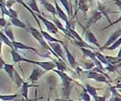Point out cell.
<instances>
[{
  "label": "cell",
  "mask_w": 121,
  "mask_h": 101,
  "mask_svg": "<svg viewBox=\"0 0 121 101\" xmlns=\"http://www.w3.org/2000/svg\"><path fill=\"white\" fill-rule=\"evenodd\" d=\"M13 46L15 50H32V51H34L36 54H37L38 56H43L41 53L38 52V50L37 48H34L32 46H27L26 44L22 43V42H17V41H14L13 42Z\"/></svg>",
  "instance_id": "obj_13"
},
{
  "label": "cell",
  "mask_w": 121,
  "mask_h": 101,
  "mask_svg": "<svg viewBox=\"0 0 121 101\" xmlns=\"http://www.w3.org/2000/svg\"><path fill=\"white\" fill-rule=\"evenodd\" d=\"M10 19V23L13 26L17 27H20V28H24V29H27V25L26 23H24L23 22L18 19V17H9Z\"/></svg>",
  "instance_id": "obj_21"
},
{
  "label": "cell",
  "mask_w": 121,
  "mask_h": 101,
  "mask_svg": "<svg viewBox=\"0 0 121 101\" xmlns=\"http://www.w3.org/2000/svg\"><path fill=\"white\" fill-rule=\"evenodd\" d=\"M86 76H87L88 79L94 80L97 81V82L109 84V82L111 81V80L109 79V76L101 74V73H99V72H97V71H93V70H91V71H87Z\"/></svg>",
  "instance_id": "obj_4"
},
{
  "label": "cell",
  "mask_w": 121,
  "mask_h": 101,
  "mask_svg": "<svg viewBox=\"0 0 121 101\" xmlns=\"http://www.w3.org/2000/svg\"><path fill=\"white\" fill-rule=\"evenodd\" d=\"M35 65L42 67V69H44L46 71H50L52 70L56 69V66L54 61H35Z\"/></svg>",
  "instance_id": "obj_14"
},
{
  "label": "cell",
  "mask_w": 121,
  "mask_h": 101,
  "mask_svg": "<svg viewBox=\"0 0 121 101\" xmlns=\"http://www.w3.org/2000/svg\"><path fill=\"white\" fill-rule=\"evenodd\" d=\"M114 88L117 89H121V83H118L114 85Z\"/></svg>",
  "instance_id": "obj_43"
},
{
  "label": "cell",
  "mask_w": 121,
  "mask_h": 101,
  "mask_svg": "<svg viewBox=\"0 0 121 101\" xmlns=\"http://www.w3.org/2000/svg\"><path fill=\"white\" fill-rule=\"evenodd\" d=\"M78 1L79 0H75V5H76V8H77V6H78Z\"/></svg>",
  "instance_id": "obj_47"
},
{
  "label": "cell",
  "mask_w": 121,
  "mask_h": 101,
  "mask_svg": "<svg viewBox=\"0 0 121 101\" xmlns=\"http://www.w3.org/2000/svg\"><path fill=\"white\" fill-rule=\"evenodd\" d=\"M95 54H96V56H97L98 60H99V61H100L102 64L105 65L106 66H109V65H112L109 63V60L107 59V57H106V56H104V55H103L102 53L100 52H98V51H95Z\"/></svg>",
  "instance_id": "obj_29"
},
{
  "label": "cell",
  "mask_w": 121,
  "mask_h": 101,
  "mask_svg": "<svg viewBox=\"0 0 121 101\" xmlns=\"http://www.w3.org/2000/svg\"><path fill=\"white\" fill-rule=\"evenodd\" d=\"M118 91H119V93H121V89H118Z\"/></svg>",
  "instance_id": "obj_52"
},
{
  "label": "cell",
  "mask_w": 121,
  "mask_h": 101,
  "mask_svg": "<svg viewBox=\"0 0 121 101\" xmlns=\"http://www.w3.org/2000/svg\"><path fill=\"white\" fill-rule=\"evenodd\" d=\"M14 82L17 84V87H20V86L22 85V84L24 83V80L21 78V76H19V74L17 72V71L15 70V72H14V77H13V80Z\"/></svg>",
  "instance_id": "obj_32"
},
{
  "label": "cell",
  "mask_w": 121,
  "mask_h": 101,
  "mask_svg": "<svg viewBox=\"0 0 121 101\" xmlns=\"http://www.w3.org/2000/svg\"><path fill=\"white\" fill-rule=\"evenodd\" d=\"M120 37H121V29L119 28L116 31H114V32H113L112 33L109 35L108 40L106 41L105 43L103 45V46H101V50L105 49L106 47H108V46H110L112 45L114 42H115Z\"/></svg>",
  "instance_id": "obj_10"
},
{
  "label": "cell",
  "mask_w": 121,
  "mask_h": 101,
  "mask_svg": "<svg viewBox=\"0 0 121 101\" xmlns=\"http://www.w3.org/2000/svg\"><path fill=\"white\" fill-rule=\"evenodd\" d=\"M73 42H75L77 46H79L80 48H89V49H91V50H95V49H94V47L91 46L90 44H88L86 41H80V40H76V39H72Z\"/></svg>",
  "instance_id": "obj_25"
},
{
  "label": "cell",
  "mask_w": 121,
  "mask_h": 101,
  "mask_svg": "<svg viewBox=\"0 0 121 101\" xmlns=\"http://www.w3.org/2000/svg\"><path fill=\"white\" fill-rule=\"evenodd\" d=\"M1 40H2V42L4 43L5 45H7L8 46H9L10 48H12V50H13L14 46H13V42L5 35L4 32H1Z\"/></svg>",
  "instance_id": "obj_26"
},
{
  "label": "cell",
  "mask_w": 121,
  "mask_h": 101,
  "mask_svg": "<svg viewBox=\"0 0 121 101\" xmlns=\"http://www.w3.org/2000/svg\"><path fill=\"white\" fill-rule=\"evenodd\" d=\"M11 55H12L13 61L14 65L17 64V63H19V62H27V63H30V64H35V61L23 57V56H21L19 53H17V51H16L15 49L11 50Z\"/></svg>",
  "instance_id": "obj_11"
},
{
  "label": "cell",
  "mask_w": 121,
  "mask_h": 101,
  "mask_svg": "<svg viewBox=\"0 0 121 101\" xmlns=\"http://www.w3.org/2000/svg\"><path fill=\"white\" fill-rule=\"evenodd\" d=\"M108 99H106V97H104V96H99L98 97V101H107Z\"/></svg>",
  "instance_id": "obj_42"
},
{
  "label": "cell",
  "mask_w": 121,
  "mask_h": 101,
  "mask_svg": "<svg viewBox=\"0 0 121 101\" xmlns=\"http://www.w3.org/2000/svg\"><path fill=\"white\" fill-rule=\"evenodd\" d=\"M1 27L2 28H4V27H6L8 26V24H9V22H8L7 19L4 18V17H1Z\"/></svg>",
  "instance_id": "obj_38"
},
{
  "label": "cell",
  "mask_w": 121,
  "mask_h": 101,
  "mask_svg": "<svg viewBox=\"0 0 121 101\" xmlns=\"http://www.w3.org/2000/svg\"><path fill=\"white\" fill-rule=\"evenodd\" d=\"M102 17H103V14L99 10H93L91 16H90L89 19L87 20L86 27H91L92 25L97 23L99 21H100L102 19Z\"/></svg>",
  "instance_id": "obj_8"
},
{
  "label": "cell",
  "mask_w": 121,
  "mask_h": 101,
  "mask_svg": "<svg viewBox=\"0 0 121 101\" xmlns=\"http://www.w3.org/2000/svg\"><path fill=\"white\" fill-rule=\"evenodd\" d=\"M17 98V94H0L1 101H12Z\"/></svg>",
  "instance_id": "obj_31"
},
{
  "label": "cell",
  "mask_w": 121,
  "mask_h": 101,
  "mask_svg": "<svg viewBox=\"0 0 121 101\" xmlns=\"http://www.w3.org/2000/svg\"><path fill=\"white\" fill-rule=\"evenodd\" d=\"M63 47H64V50L66 51V59H67V61L68 63L70 64V66L73 68V69H76V66H77V63H76V57L74 56V55L68 49L67 46L63 45Z\"/></svg>",
  "instance_id": "obj_16"
},
{
  "label": "cell",
  "mask_w": 121,
  "mask_h": 101,
  "mask_svg": "<svg viewBox=\"0 0 121 101\" xmlns=\"http://www.w3.org/2000/svg\"><path fill=\"white\" fill-rule=\"evenodd\" d=\"M96 4H97L98 10H99V12L103 14V16L105 17L106 20L108 21V22H109V24H110L112 22H111L110 18L109 17V14H110V13H119V12H114V11H111L110 9H109V8L105 5V4H103V3H101L100 1H97Z\"/></svg>",
  "instance_id": "obj_6"
},
{
  "label": "cell",
  "mask_w": 121,
  "mask_h": 101,
  "mask_svg": "<svg viewBox=\"0 0 121 101\" xmlns=\"http://www.w3.org/2000/svg\"><path fill=\"white\" fill-rule=\"evenodd\" d=\"M88 2H92V1H96V2H97V1H101V0H87ZM109 1H113V2H114L115 3V0H109Z\"/></svg>",
  "instance_id": "obj_46"
},
{
  "label": "cell",
  "mask_w": 121,
  "mask_h": 101,
  "mask_svg": "<svg viewBox=\"0 0 121 101\" xmlns=\"http://www.w3.org/2000/svg\"><path fill=\"white\" fill-rule=\"evenodd\" d=\"M107 101H113L112 98H110V99H108V100H107Z\"/></svg>",
  "instance_id": "obj_49"
},
{
  "label": "cell",
  "mask_w": 121,
  "mask_h": 101,
  "mask_svg": "<svg viewBox=\"0 0 121 101\" xmlns=\"http://www.w3.org/2000/svg\"><path fill=\"white\" fill-rule=\"evenodd\" d=\"M52 61L55 62L57 70H59V71H66V70H68L67 66H66V61H64L63 60L56 59V60H52Z\"/></svg>",
  "instance_id": "obj_24"
},
{
  "label": "cell",
  "mask_w": 121,
  "mask_h": 101,
  "mask_svg": "<svg viewBox=\"0 0 121 101\" xmlns=\"http://www.w3.org/2000/svg\"><path fill=\"white\" fill-rule=\"evenodd\" d=\"M1 2H2V1H1ZM16 2H17V0H7V1H5V4H4V2L3 3L5 4V6L8 8H12V6Z\"/></svg>",
  "instance_id": "obj_36"
},
{
  "label": "cell",
  "mask_w": 121,
  "mask_h": 101,
  "mask_svg": "<svg viewBox=\"0 0 121 101\" xmlns=\"http://www.w3.org/2000/svg\"><path fill=\"white\" fill-rule=\"evenodd\" d=\"M27 30H28V32H30L31 34H32V36L34 37V38L36 39V40L38 42V43L40 44L41 46H42L43 48H45V49H47V50H50L51 52L52 53V54L55 56V57L56 58V59H59V60H60V58L57 55H56L55 54V52L53 51V50H52V48L50 47V46H49V44H48V42H47V41H46V39L44 38V37L42 36V34L41 33V32H40V30H37V28H35V27H32V26L30 25V24H27ZM62 60V59H61Z\"/></svg>",
  "instance_id": "obj_2"
},
{
  "label": "cell",
  "mask_w": 121,
  "mask_h": 101,
  "mask_svg": "<svg viewBox=\"0 0 121 101\" xmlns=\"http://www.w3.org/2000/svg\"><path fill=\"white\" fill-rule=\"evenodd\" d=\"M87 2H88L87 0H79V1H78L77 9H76V11L75 12L73 17L76 15L78 10H81V12L83 13V14H84V17H86V13H87V12L89 11V4H88Z\"/></svg>",
  "instance_id": "obj_17"
},
{
  "label": "cell",
  "mask_w": 121,
  "mask_h": 101,
  "mask_svg": "<svg viewBox=\"0 0 121 101\" xmlns=\"http://www.w3.org/2000/svg\"><path fill=\"white\" fill-rule=\"evenodd\" d=\"M119 46H121V37L116 41L115 42L112 44L110 46H108L105 48V50H114L115 49L119 48Z\"/></svg>",
  "instance_id": "obj_33"
},
{
  "label": "cell",
  "mask_w": 121,
  "mask_h": 101,
  "mask_svg": "<svg viewBox=\"0 0 121 101\" xmlns=\"http://www.w3.org/2000/svg\"><path fill=\"white\" fill-rule=\"evenodd\" d=\"M110 91L113 101H121V94H119V92L117 89L114 88V86H110Z\"/></svg>",
  "instance_id": "obj_27"
},
{
  "label": "cell",
  "mask_w": 121,
  "mask_h": 101,
  "mask_svg": "<svg viewBox=\"0 0 121 101\" xmlns=\"http://www.w3.org/2000/svg\"><path fill=\"white\" fill-rule=\"evenodd\" d=\"M60 4H62L64 8L66 9L68 17H71V4H70L69 0H60Z\"/></svg>",
  "instance_id": "obj_28"
},
{
  "label": "cell",
  "mask_w": 121,
  "mask_h": 101,
  "mask_svg": "<svg viewBox=\"0 0 121 101\" xmlns=\"http://www.w3.org/2000/svg\"><path fill=\"white\" fill-rule=\"evenodd\" d=\"M30 87H39V85H35V84H29L27 82H25L22 84V85L21 86V94L25 99H27V101H30L28 99V89Z\"/></svg>",
  "instance_id": "obj_19"
},
{
  "label": "cell",
  "mask_w": 121,
  "mask_h": 101,
  "mask_svg": "<svg viewBox=\"0 0 121 101\" xmlns=\"http://www.w3.org/2000/svg\"><path fill=\"white\" fill-rule=\"evenodd\" d=\"M121 22V14H120V16H119V17L118 19H116L114 22H112L110 24H109L108 26H106V27H103L102 29H101V31H103V30H105V29H107V28H109V27H112L113 25H115V24H117V23H119V22Z\"/></svg>",
  "instance_id": "obj_35"
},
{
  "label": "cell",
  "mask_w": 121,
  "mask_h": 101,
  "mask_svg": "<svg viewBox=\"0 0 121 101\" xmlns=\"http://www.w3.org/2000/svg\"><path fill=\"white\" fill-rule=\"evenodd\" d=\"M55 73H56L61 80V87H62V95L65 99H69L71 89V83L73 82V79L68 76L65 71H60L59 70H52Z\"/></svg>",
  "instance_id": "obj_1"
},
{
  "label": "cell",
  "mask_w": 121,
  "mask_h": 101,
  "mask_svg": "<svg viewBox=\"0 0 121 101\" xmlns=\"http://www.w3.org/2000/svg\"><path fill=\"white\" fill-rule=\"evenodd\" d=\"M47 71H46L44 69H42V67H38V66H36L32 69L31 75L28 77V80L31 82L34 83L36 81H37L42 76H43L45 73H47Z\"/></svg>",
  "instance_id": "obj_7"
},
{
  "label": "cell",
  "mask_w": 121,
  "mask_h": 101,
  "mask_svg": "<svg viewBox=\"0 0 121 101\" xmlns=\"http://www.w3.org/2000/svg\"><path fill=\"white\" fill-rule=\"evenodd\" d=\"M33 101H38V97H37V89H35V97H34Z\"/></svg>",
  "instance_id": "obj_44"
},
{
  "label": "cell",
  "mask_w": 121,
  "mask_h": 101,
  "mask_svg": "<svg viewBox=\"0 0 121 101\" xmlns=\"http://www.w3.org/2000/svg\"><path fill=\"white\" fill-rule=\"evenodd\" d=\"M94 67H95V63H86V69L88 70V71H91Z\"/></svg>",
  "instance_id": "obj_39"
},
{
  "label": "cell",
  "mask_w": 121,
  "mask_h": 101,
  "mask_svg": "<svg viewBox=\"0 0 121 101\" xmlns=\"http://www.w3.org/2000/svg\"><path fill=\"white\" fill-rule=\"evenodd\" d=\"M28 7L32 9L33 12H35L36 13H40V10H39L38 5H37V0H28Z\"/></svg>",
  "instance_id": "obj_30"
},
{
  "label": "cell",
  "mask_w": 121,
  "mask_h": 101,
  "mask_svg": "<svg viewBox=\"0 0 121 101\" xmlns=\"http://www.w3.org/2000/svg\"><path fill=\"white\" fill-rule=\"evenodd\" d=\"M9 17H18V15H17V13L16 10L13 8H9Z\"/></svg>",
  "instance_id": "obj_37"
},
{
  "label": "cell",
  "mask_w": 121,
  "mask_h": 101,
  "mask_svg": "<svg viewBox=\"0 0 121 101\" xmlns=\"http://www.w3.org/2000/svg\"><path fill=\"white\" fill-rule=\"evenodd\" d=\"M80 95L82 99V101H91V95L87 92L86 88H83V92H81Z\"/></svg>",
  "instance_id": "obj_34"
},
{
  "label": "cell",
  "mask_w": 121,
  "mask_h": 101,
  "mask_svg": "<svg viewBox=\"0 0 121 101\" xmlns=\"http://www.w3.org/2000/svg\"><path fill=\"white\" fill-rule=\"evenodd\" d=\"M70 99H65V98H56L53 101H70Z\"/></svg>",
  "instance_id": "obj_41"
},
{
  "label": "cell",
  "mask_w": 121,
  "mask_h": 101,
  "mask_svg": "<svg viewBox=\"0 0 121 101\" xmlns=\"http://www.w3.org/2000/svg\"><path fill=\"white\" fill-rule=\"evenodd\" d=\"M115 4L119 9V12L121 13V0H115Z\"/></svg>",
  "instance_id": "obj_40"
},
{
  "label": "cell",
  "mask_w": 121,
  "mask_h": 101,
  "mask_svg": "<svg viewBox=\"0 0 121 101\" xmlns=\"http://www.w3.org/2000/svg\"><path fill=\"white\" fill-rule=\"evenodd\" d=\"M1 63H2V67L4 68V70L5 71V72L9 75V76L10 77V79L12 80H13L14 77V72H15V69H14V64H8L5 63L3 60V58H1Z\"/></svg>",
  "instance_id": "obj_15"
},
{
  "label": "cell",
  "mask_w": 121,
  "mask_h": 101,
  "mask_svg": "<svg viewBox=\"0 0 121 101\" xmlns=\"http://www.w3.org/2000/svg\"><path fill=\"white\" fill-rule=\"evenodd\" d=\"M117 57L119 58V59H121V46H120V48H119V52H118Z\"/></svg>",
  "instance_id": "obj_45"
},
{
  "label": "cell",
  "mask_w": 121,
  "mask_h": 101,
  "mask_svg": "<svg viewBox=\"0 0 121 101\" xmlns=\"http://www.w3.org/2000/svg\"><path fill=\"white\" fill-rule=\"evenodd\" d=\"M11 23H9L8 26L6 27H4V29L3 30V32L5 33V35L10 39L12 42H14L15 41V37H14V34H13V31L12 27H11Z\"/></svg>",
  "instance_id": "obj_23"
},
{
  "label": "cell",
  "mask_w": 121,
  "mask_h": 101,
  "mask_svg": "<svg viewBox=\"0 0 121 101\" xmlns=\"http://www.w3.org/2000/svg\"><path fill=\"white\" fill-rule=\"evenodd\" d=\"M48 44L51 48L53 50L55 54L57 55L60 59H62L64 61H66V59H65L64 56H63V51H64L65 50H63L64 47H63L62 44L59 43V42H48Z\"/></svg>",
  "instance_id": "obj_12"
},
{
  "label": "cell",
  "mask_w": 121,
  "mask_h": 101,
  "mask_svg": "<svg viewBox=\"0 0 121 101\" xmlns=\"http://www.w3.org/2000/svg\"><path fill=\"white\" fill-rule=\"evenodd\" d=\"M37 17L39 18V20L44 24V26L46 27L47 28V32H48L49 33H52V34H57L59 32V29L56 27V26L53 23L52 21H49L47 20L46 17H42L40 13H36Z\"/></svg>",
  "instance_id": "obj_5"
},
{
  "label": "cell",
  "mask_w": 121,
  "mask_h": 101,
  "mask_svg": "<svg viewBox=\"0 0 121 101\" xmlns=\"http://www.w3.org/2000/svg\"><path fill=\"white\" fill-rule=\"evenodd\" d=\"M40 4L45 8V9H47V11L48 13H50L52 16H57L56 13V8L55 6L52 5L51 3L47 2V0H38Z\"/></svg>",
  "instance_id": "obj_18"
},
{
  "label": "cell",
  "mask_w": 121,
  "mask_h": 101,
  "mask_svg": "<svg viewBox=\"0 0 121 101\" xmlns=\"http://www.w3.org/2000/svg\"><path fill=\"white\" fill-rule=\"evenodd\" d=\"M54 1V4H55V7L56 8V13H57V16H58L59 17H60L61 20L63 21V22L66 23V28H68V27H72V26L71 25V23H70L69 22V17H68V15H66V13L64 12V11L62 10V8L59 6V4H57L56 0H53Z\"/></svg>",
  "instance_id": "obj_9"
},
{
  "label": "cell",
  "mask_w": 121,
  "mask_h": 101,
  "mask_svg": "<svg viewBox=\"0 0 121 101\" xmlns=\"http://www.w3.org/2000/svg\"><path fill=\"white\" fill-rule=\"evenodd\" d=\"M12 101H20L19 99H14V100H12Z\"/></svg>",
  "instance_id": "obj_50"
},
{
  "label": "cell",
  "mask_w": 121,
  "mask_h": 101,
  "mask_svg": "<svg viewBox=\"0 0 121 101\" xmlns=\"http://www.w3.org/2000/svg\"><path fill=\"white\" fill-rule=\"evenodd\" d=\"M70 101H81V100H73V99H71Z\"/></svg>",
  "instance_id": "obj_51"
},
{
  "label": "cell",
  "mask_w": 121,
  "mask_h": 101,
  "mask_svg": "<svg viewBox=\"0 0 121 101\" xmlns=\"http://www.w3.org/2000/svg\"><path fill=\"white\" fill-rule=\"evenodd\" d=\"M85 88L86 89L87 92L89 93V94H91L93 98H94L95 101H98V97H99V95H98V94H97V91L99 90V89L94 87V86L90 85V84H86Z\"/></svg>",
  "instance_id": "obj_22"
},
{
  "label": "cell",
  "mask_w": 121,
  "mask_h": 101,
  "mask_svg": "<svg viewBox=\"0 0 121 101\" xmlns=\"http://www.w3.org/2000/svg\"><path fill=\"white\" fill-rule=\"evenodd\" d=\"M39 28H40L41 33L42 34V36H43L44 38L46 39V41H47V42H59V43L62 44V45H65V43L62 41H60V40H58V39L55 38V37H53L52 35H50V33H49L48 32H45V31L42 30V27H41V25H39Z\"/></svg>",
  "instance_id": "obj_20"
},
{
  "label": "cell",
  "mask_w": 121,
  "mask_h": 101,
  "mask_svg": "<svg viewBox=\"0 0 121 101\" xmlns=\"http://www.w3.org/2000/svg\"><path fill=\"white\" fill-rule=\"evenodd\" d=\"M80 25L81 26V27H82V29H83V37H84V40L86 41V42H88L89 43L93 44V45L95 46L96 47H99L101 50V46H99L97 38L95 37V34L90 30V27H84V26H82L81 23H80Z\"/></svg>",
  "instance_id": "obj_3"
},
{
  "label": "cell",
  "mask_w": 121,
  "mask_h": 101,
  "mask_svg": "<svg viewBox=\"0 0 121 101\" xmlns=\"http://www.w3.org/2000/svg\"><path fill=\"white\" fill-rule=\"evenodd\" d=\"M47 101H50V94H48V96H47Z\"/></svg>",
  "instance_id": "obj_48"
}]
</instances>
